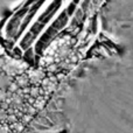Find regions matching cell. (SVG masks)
I'll list each match as a JSON object with an SVG mask.
<instances>
[{"label": "cell", "instance_id": "1", "mask_svg": "<svg viewBox=\"0 0 133 133\" xmlns=\"http://www.w3.org/2000/svg\"><path fill=\"white\" fill-rule=\"evenodd\" d=\"M27 64L18 60H14L8 56H1L0 57V72L6 74L9 77L14 78L19 75H22L26 72Z\"/></svg>", "mask_w": 133, "mask_h": 133}, {"label": "cell", "instance_id": "2", "mask_svg": "<svg viewBox=\"0 0 133 133\" xmlns=\"http://www.w3.org/2000/svg\"><path fill=\"white\" fill-rule=\"evenodd\" d=\"M12 83H13V78L6 74L0 72V90H7Z\"/></svg>", "mask_w": 133, "mask_h": 133}, {"label": "cell", "instance_id": "3", "mask_svg": "<svg viewBox=\"0 0 133 133\" xmlns=\"http://www.w3.org/2000/svg\"><path fill=\"white\" fill-rule=\"evenodd\" d=\"M0 133H12L7 124H0Z\"/></svg>", "mask_w": 133, "mask_h": 133}, {"label": "cell", "instance_id": "4", "mask_svg": "<svg viewBox=\"0 0 133 133\" xmlns=\"http://www.w3.org/2000/svg\"><path fill=\"white\" fill-rule=\"evenodd\" d=\"M4 55H5V49H4V47L0 44V57H1V56H4Z\"/></svg>", "mask_w": 133, "mask_h": 133}]
</instances>
